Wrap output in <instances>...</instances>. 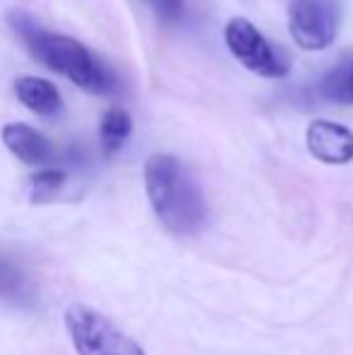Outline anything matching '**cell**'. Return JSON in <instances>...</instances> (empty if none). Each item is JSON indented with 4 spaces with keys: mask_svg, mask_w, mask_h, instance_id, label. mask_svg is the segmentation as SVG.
<instances>
[{
    "mask_svg": "<svg viewBox=\"0 0 353 355\" xmlns=\"http://www.w3.org/2000/svg\"><path fill=\"white\" fill-rule=\"evenodd\" d=\"M223 39H225V46L232 53V58L259 78H286L291 71V61L286 58V53L278 51L247 17L227 19Z\"/></svg>",
    "mask_w": 353,
    "mask_h": 355,
    "instance_id": "277c9868",
    "label": "cell"
},
{
    "mask_svg": "<svg viewBox=\"0 0 353 355\" xmlns=\"http://www.w3.org/2000/svg\"><path fill=\"white\" fill-rule=\"evenodd\" d=\"M320 94L332 104L353 107V53L339 58L320 80Z\"/></svg>",
    "mask_w": 353,
    "mask_h": 355,
    "instance_id": "9c48e42d",
    "label": "cell"
},
{
    "mask_svg": "<svg viewBox=\"0 0 353 355\" xmlns=\"http://www.w3.org/2000/svg\"><path fill=\"white\" fill-rule=\"evenodd\" d=\"M8 22L39 63L68 78L76 87L89 94H109L117 87L114 73L83 42L68 34L44 29L32 15L19 10L8 15Z\"/></svg>",
    "mask_w": 353,
    "mask_h": 355,
    "instance_id": "6da1fadb",
    "label": "cell"
},
{
    "mask_svg": "<svg viewBox=\"0 0 353 355\" xmlns=\"http://www.w3.org/2000/svg\"><path fill=\"white\" fill-rule=\"evenodd\" d=\"M339 0H288V34L302 51H325L339 32Z\"/></svg>",
    "mask_w": 353,
    "mask_h": 355,
    "instance_id": "5b68a950",
    "label": "cell"
},
{
    "mask_svg": "<svg viewBox=\"0 0 353 355\" xmlns=\"http://www.w3.org/2000/svg\"><path fill=\"white\" fill-rule=\"evenodd\" d=\"M146 3L165 19H177L184 8V0H146Z\"/></svg>",
    "mask_w": 353,
    "mask_h": 355,
    "instance_id": "4fadbf2b",
    "label": "cell"
},
{
    "mask_svg": "<svg viewBox=\"0 0 353 355\" xmlns=\"http://www.w3.org/2000/svg\"><path fill=\"white\" fill-rule=\"evenodd\" d=\"M66 184V172L63 169H42L34 177H29V201L46 203L56 196Z\"/></svg>",
    "mask_w": 353,
    "mask_h": 355,
    "instance_id": "7c38bea8",
    "label": "cell"
},
{
    "mask_svg": "<svg viewBox=\"0 0 353 355\" xmlns=\"http://www.w3.org/2000/svg\"><path fill=\"white\" fill-rule=\"evenodd\" d=\"M15 92H17V99L24 104L27 109H32L39 116H53L63 109V99L58 87L46 78H34V75H27V78H19L15 83Z\"/></svg>",
    "mask_w": 353,
    "mask_h": 355,
    "instance_id": "ba28073f",
    "label": "cell"
},
{
    "mask_svg": "<svg viewBox=\"0 0 353 355\" xmlns=\"http://www.w3.org/2000/svg\"><path fill=\"white\" fill-rule=\"evenodd\" d=\"M29 297V283L24 271L10 259L0 257V300L24 302Z\"/></svg>",
    "mask_w": 353,
    "mask_h": 355,
    "instance_id": "8fae6325",
    "label": "cell"
},
{
    "mask_svg": "<svg viewBox=\"0 0 353 355\" xmlns=\"http://www.w3.org/2000/svg\"><path fill=\"white\" fill-rule=\"evenodd\" d=\"M305 145L325 164H349L353 159V131L329 119H315L305 131Z\"/></svg>",
    "mask_w": 353,
    "mask_h": 355,
    "instance_id": "8992f818",
    "label": "cell"
},
{
    "mask_svg": "<svg viewBox=\"0 0 353 355\" xmlns=\"http://www.w3.org/2000/svg\"><path fill=\"white\" fill-rule=\"evenodd\" d=\"M146 191L157 220L177 237H191L206 227L208 206L193 174L175 155L157 153L146 162Z\"/></svg>",
    "mask_w": 353,
    "mask_h": 355,
    "instance_id": "7a4b0ae2",
    "label": "cell"
},
{
    "mask_svg": "<svg viewBox=\"0 0 353 355\" xmlns=\"http://www.w3.org/2000/svg\"><path fill=\"white\" fill-rule=\"evenodd\" d=\"M131 133H133L131 114L121 107L107 109L102 121H99V145H102L104 157H114L126 145Z\"/></svg>",
    "mask_w": 353,
    "mask_h": 355,
    "instance_id": "30bf717a",
    "label": "cell"
},
{
    "mask_svg": "<svg viewBox=\"0 0 353 355\" xmlns=\"http://www.w3.org/2000/svg\"><path fill=\"white\" fill-rule=\"evenodd\" d=\"M66 329L78 355H146L112 319L85 304L66 309Z\"/></svg>",
    "mask_w": 353,
    "mask_h": 355,
    "instance_id": "3957f363",
    "label": "cell"
},
{
    "mask_svg": "<svg viewBox=\"0 0 353 355\" xmlns=\"http://www.w3.org/2000/svg\"><path fill=\"white\" fill-rule=\"evenodd\" d=\"M3 143L24 164H49L53 159V155H56L53 143L29 123L17 121L3 126Z\"/></svg>",
    "mask_w": 353,
    "mask_h": 355,
    "instance_id": "52a82bcc",
    "label": "cell"
}]
</instances>
